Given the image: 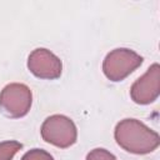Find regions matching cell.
<instances>
[{
	"instance_id": "6da1fadb",
	"label": "cell",
	"mask_w": 160,
	"mask_h": 160,
	"mask_svg": "<svg viewBox=\"0 0 160 160\" xmlns=\"http://www.w3.org/2000/svg\"><path fill=\"white\" fill-rule=\"evenodd\" d=\"M114 138L120 148L136 155L149 154L160 144V138L156 131L148 128L140 120L130 118L122 119L116 124Z\"/></svg>"
},
{
	"instance_id": "7a4b0ae2",
	"label": "cell",
	"mask_w": 160,
	"mask_h": 160,
	"mask_svg": "<svg viewBox=\"0 0 160 160\" xmlns=\"http://www.w3.org/2000/svg\"><path fill=\"white\" fill-rule=\"evenodd\" d=\"M142 56L128 48H118L106 54L102 61L104 75L114 81H121L142 64Z\"/></svg>"
},
{
	"instance_id": "3957f363",
	"label": "cell",
	"mask_w": 160,
	"mask_h": 160,
	"mask_svg": "<svg viewBox=\"0 0 160 160\" xmlns=\"http://www.w3.org/2000/svg\"><path fill=\"white\" fill-rule=\"evenodd\" d=\"M40 132L42 140L61 149L74 145L78 139V130L74 121L60 114L46 118L41 125Z\"/></svg>"
},
{
	"instance_id": "277c9868",
	"label": "cell",
	"mask_w": 160,
	"mask_h": 160,
	"mask_svg": "<svg viewBox=\"0 0 160 160\" xmlns=\"http://www.w3.org/2000/svg\"><path fill=\"white\" fill-rule=\"evenodd\" d=\"M32 104V94L28 85L21 82H11L0 91V110L12 119L25 116Z\"/></svg>"
},
{
	"instance_id": "5b68a950",
	"label": "cell",
	"mask_w": 160,
	"mask_h": 160,
	"mask_svg": "<svg viewBox=\"0 0 160 160\" xmlns=\"http://www.w3.org/2000/svg\"><path fill=\"white\" fill-rule=\"evenodd\" d=\"M160 94V66L158 62L152 64L144 75L134 81L130 89V96L134 102L139 105H148L154 102Z\"/></svg>"
},
{
	"instance_id": "8992f818",
	"label": "cell",
	"mask_w": 160,
	"mask_h": 160,
	"mask_svg": "<svg viewBox=\"0 0 160 160\" xmlns=\"http://www.w3.org/2000/svg\"><path fill=\"white\" fill-rule=\"evenodd\" d=\"M28 69L36 78L52 80L60 78L62 62L50 50L45 48H38L32 50L28 58Z\"/></svg>"
},
{
	"instance_id": "52a82bcc",
	"label": "cell",
	"mask_w": 160,
	"mask_h": 160,
	"mask_svg": "<svg viewBox=\"0 0 160 160\" xmlns=\"http://www.w3.org/2000/svg\"><path fill=\"white\" fill-rule=\"evenodd\" d=\"M21 148L22 144L16 140H8L0 142V160H11Z\"/></svg>"
},
{
	"instance_id": "ba28073f",
	"label": "cell",
	"mask_w": 160,
	"mask_h": 160,
	"mask_svg": "<svg viewBox=\"0 0 160 160\" xmlns=\"http://www.w3.org/2000/svg\"><path fill=\"white\" fill-rule=\"evenodd\" d=\"M21 160H54V158L42 149H31L22 155Z\"/></svg>"
},
{
	"instance_id": "9c48e42d",
	"label": "cell",
	"mask_w": 160,
	"mask_h": 160,
	"mask_svg": "<svg viewBox=\"0 0 160 160\" xmlns=\"http://www.w3.org/2000/svg\"><path fill=\"white\" fill-rule=\"evenodd\" d=\"M85 160H116V158L110 151H108L106 149L96 148V149H92L86 155Z\"/></svg>"
}]
</instances>
